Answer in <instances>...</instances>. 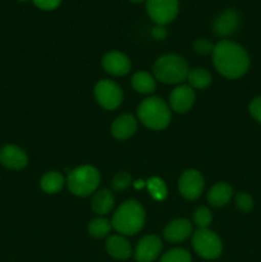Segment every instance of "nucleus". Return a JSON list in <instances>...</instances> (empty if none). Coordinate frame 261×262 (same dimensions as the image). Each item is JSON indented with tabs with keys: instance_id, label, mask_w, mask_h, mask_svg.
Instances as JSON below:
<instances>
[{
	"instance_id": "obj_1",
	"label": "nucleus",
	"mask_w": 261,
	"mask_h": 262,
	"mask_svg": "<svg viewBox=\"0 0 261 262\" xmlns=\"http://www.w3.org/2000/svg\"><path fill=\"white\" fill-rule=\"evenodd\" d=\"M212 61L222 76L229 79H237L245 76L250 68L248 53L233 41L223 40L214 46Z\"/></svg>"
},
{
	"instance_id": "obj_2",
	"label": "nucleus",
	"mask_w": 261,
	"mask_h": 262,
	"mask_svg": "<svg viewBox=\"0 0 261 262\" xmlns=\"http://www.w3.org/2000/svg\"><path fill=\"white\" fill-rule=\"evenodd\" d=\"M145 224V210L135 200L125 201L118 207L113 216L112 225L118 233L133 235L140 232Z\"/></svg>"
},
{
	"instance_id": "obj_3",
	"label": "nucleus",
	"mask_w": 261,
	"mask_h": 262,
	"mask_svg": "<svg viewBox=\"0 0 261 262\" xmlns=\"http://www.w3.org/2000/svg\"><path fill=\"white\" fill-rule=\"evenodd\" d=\"M138 119L145 127L153 130H161L169 125L171 113L168 105L159 97L143 100L137 110Z\"/></svg>"
},
{
	"instance_id": "obj_4",
	"label": "nucleus",
	"mask_w": 261,
	"mask_h": 262,
	"mask_svg": "<svg viewBox=\"0 0 261 262\" xmlns=\"http://www.w3.org/2000/svg\"><path fill=\"white\" fill-rule=\"evenodd\" d=\"M188 64L182 56L176 54L163 55L154 64V76L158 81L166 84L181 83L188 76Z\"/></svg>"
},
{
	"instance_id": "obj_5",
	"label": "nucleus",
	"mask_w": 261,
	"mask_h": 262,
	"mask_svg": "<svg viewBox=\"0 0 261 262\" xmlns=\"http://www.w3.org/2000/svg\"><path fill=\"white\" fill-rule=\"evenodd\" d=\"M100 183V173L95 166L82 165L69 171L67 184L74 196L86 197L94 193Z\"/></svg>"
},
{
	"instance_id": "obj_6",
	"label": "nucleus",
	"mask_w": 261,
	"mask_h": 262,
	"mask_svg": "<svg viewBox=\"0 0 261 262\" xmlns=\"http://www.w3.org/2000/svg\"><path fill=\"white\" fill-rule=\"evenodd\" d=\"M192 245L197 255L205 260H215L222 255V241L214 232L209 229L196 230L192 238Z\"/></svg>"
},
{
	"instance_id": "obj_7",
	"label": "nucleus",
	"mask_w": 261,
	"mask_h": 262,
	"mask_svg": "<svg viewBox=\"0 0 261 262\" xmlns=\"http://www.w3.org/2000/svg\"><path fill=\"white\" fill-rule=\"evenodd\" d=\"M148 17L156 25H168L173 22L179 12L178 0H147L146 4Z\"/></svg>"
},
{
	"instance_id": "obj_8",
	"label": "nucleus",
	"mask_w": 261,
	"mask_h": 262,
	"mask_svg": "<svg viewBox=\"0 0 261 262\" xmlns=\"http://www.w3.org/2000/svg\"><path fill=\"white\" fill-rule=\"evenodd\" d=\"M95 97L104 109L114 110L122 104L123 92L115 82L102 79V81L97 82L95 86Z\"/></svg>"
},
{
	"instance_id": "obj_9",
	"label": "nucleus",
	"mask_w": 261,
	"mask_h": 262,
	"mask_svg": "<svg viewBox=\"0 0 261 262\" xmlns=\"http://www.w3.org/2000/svg\"><path fill=\"white\" fill-rule=\"evenodd\" d=\"M179 193L187 200H196L204 191V178L201 173L194 169L186 170L178 181Z\"/></svg>"
},
{
	"instance_id": "obj_10",
	"label": "nucleus",
	"mask_w": 261,
	"mask_h": 262,
	"mask_svg": "<svg viewBox=\"0 0 261 262\" xmlns=\"http://www.w3.org/2000/svg\"><path fill=\"white\" fill-rule=\"evenodd\" d=\"M160 238L156 235H146L138 242L137 247L135 251V258L137 262H153L159 257L161 252Z\"/></svg>"
},
{
	"instance_id": "obj_11",
	"label": "nucleus",
	"mask_w": 261,
	"mask_h": 262,
	"mask_svg": "<svg viewBox=\"0 0 261 262\" xmlns=\"http://www.w3.org/2000/svg\"><path fill=\"white\" fill-rule=\"evenodd\" d=\"M0 163L12 170H20L28 164V156L20 147L7 145L0 148Z\"/></svg>"
},
{
	"instance_id": "obj_12",
	"label": "nucleus",
	"mask_w": 261,
	"mask_h": 262,
	"mask_svg": "<svg viewBox=\"0 0 261 262\" xmlns=\"http://www.w3.org/2000/svg\"><path fill=\"white\" fill-rule=\"evenodd\" d=\"M194 102V92L189 86L182 84L177 89L173 90V92L169 96V105L171 110L177 113H186L193 106Z\"/></svg>"
},
{
	"instance_id": "obj_13",
	"label": "nucleus",
	"mask_w": 261,
	"mask_h": 262,
	"mask_svg": "<svg viewBox=\"0 0 261 262\" xmlns=\"http://www.w3.org/2000/svg\"><path fill=\"white\" fill-rule=\"evenodd\" d=\"M102 68L113 76H124L130 71V60L119 51H110L102 58Z\"/></svg>"
},
{
	"instance_id": "obj_14",
	"label": "nucleus",
	"mask_w": 261,
	"mask_h": 262,
	"mask_svg": "<svg viewBox=\"0 0 261 262\" xmlns=\"http://www.w3.org/2000/svg\"><path fill=\"white\" fill-rule=\"evenodd\" d=\"M240 26V14L235 10L228 9L219 14V17L215 19L214 22V31L217 36L222 37H227V36L232 35L235 32V30Z\"/></svg>"
},
{
	"instance_id": "obj_15",
	"label": "nucleus",
	"mask_w": 261,
	"mask_h": 262,
	"mask_svg": "<svg viewBox=\"0 0 261 262\" xmlns=\"http://www.w3.org/2000/svg\"><path fill=\"white\" fill-rule=\"evenodd\" d=\"M192 233V224L186 219H177L169 223L164 229V237L168 242L178 243L187 239Z\"/></svg>"
},
{
	"instance_id": "obj_16",
	"label": "nucleus",
	"mask_w": 261,
	"mask_h": 262,
	"mask_svg": "<svg viewBox=\"0 0 261 262\" xmlns=\"http://www.w3.org/2000/svg\"><path fill=\"white\" fill-rule=\"evenodd\" d=\"M136 130H137V122L135 117L129 114L120 115L112 124V135L117 140H127L135 135Z\"/></svg>"
},
{
	"instance_id": "obj_17",
	"label": "nucleus",
	"mask_w": 261,
	"mask_h": 262,
	"mask_svg": "<svg viewBox=\"0 0 261 262\" xmlns=\"http://www.w3.org/2000/svg\"><path fill=\"white\" fill-rule=\"evenodd\" d=\"M106 251L112 257L117 258V260H127L132 253V248H130L128 241L120 235H112L110 238H107Z\"/></svg>"
},
{
	"instance_id": "obj_18",
	"label": "nucleus",
	"mask_w": 261,
	"mask_h": 262,
	"mask_svg": "<svg viewBox=\"0 0 261 262\" xmlns=\"http://www.w3.org/2000/svg\"><path fill=\"white\" fill-rule=\"evenodd\" d=\"M233 189L228 183H217L207 193V201L215 207L225 206L232 200Z\"/></svg>"
},
{
	"instance_id": "obj_19",
	"label": "nucleus",
	"mask_w": 261,
	"mask_h": 262,
	"mask_svg": "<svg viewBox=\"0 0 261 262\" xmlns=\"http://www.w3.org/2000/svg\"><path fill=\"white\" fill-rule=\"evenodd\" d=\"M114 206V196L107 189H100L92 197L91 207L95 214L106 215Z\"/></svg>"
},
{
	"instance_id": "obj_20",
	"label": "nucleus",
	"mask_w": 261,
	"mask_h": 262,
	"mask_svg": "<svg viewBox=\"0 0 261 262\" xmlns=\"http://www.w3.org/2000/svg\"><path fill=\"white\" fill-rule=\"evenodd\" d=\"M132 86L140 94H153L156 90V83L154 77L147 72H137L132 77Z\"/></svg>"
},
{
	"instance_id": "obj_21",
	"label": "nucleus",
	"mask_w": 261,
	"mask_h": 262,
	"mask_svg": "<svg viewBox=\"0 0 261 262\" xmlns=\"http://www.w3.org/2000/svg\"><path fill=\"white\" fill-rule=\"evenodd\" d=\"M64 183H66L64 177L60 173H58V171H49V173L44 174V177L41 178L40 186L44 192L49 194H54L63 188Z\"/></svg>"
},
{
	"instance_id": "obj_22",
	"label": "nucleus",
	"mask_w": 261,
	"mask_h": 262,
	"mask_svg": "<svg viewBox=\"0 0 261 262\" xmlns=\"http://www.w3.org/2000/svg\"><path fill=\"white\" fill-rule=\"evenodd\" d=\"M189 84L194 89H206L211 84V74L209 73V71L204 68H194L192 71L188 72V76H187Z\"/></svg>"
},
{
	"instance_id": "obj_23",
	"label": "nucleus",
	"mask_w": 261,
	"mask_h": 262,
	"mask_svg": "<svg viewBox=\"0 0 261 262\" xmlns=\"http://www.w3.org/2000/svg\"><path fill=\"white\" fill-rule=\"evenodd\" d=\"M112 228L113 225L109 220L104 219V217H97V219L90 222L89 233L94 238H104L109 234Z\"/></svg>"
},
{
	"instance_id": "obj_24",
	"label": "nucleus",
	"mask_w": 261,
	"mask_h": 262,
	"mask_svg": "<svg viewBox=\"0 0 261 262\" xmlns=\"http://www.w3.org/2000/svg\"><path fill=\"white\" fill-rule=\"evenodd\" d=\"M159 262H192V258L186 250L174 248V250L166 252Z\"/></svg>"
},
{
	"instance_id": "obj_25",
	"label": "nucleus",
	"mask_w": 261,
	"mask_h": 262,
	"mask_svg": "<svg viewBox=\"0 0 261 262\" xmlns=\"http://www.w3.org/2000/svg\"><path fill=\"white\" fill-rule=\"evenodd\" d=\"M194 224L199 227V229H207L210 224L212 222V215L211 211L206 207H199V209L194 211L193 215Z\"/></svg>"
},
{
	"instance_id": "obj_26",
	"label": "nucleus",
	"mask_w": 261,
	"mask_h": 262,
	"mask_svg": "<svg viewBox=\"0 0 261 262\" xmlns=\"http://www.w3.org/2000/svg\"><path fill=\"white\" fill-rule=\"evenodd\" d=\"M148 191L150 194L155 200H164L166 197V186L164 184V182L159 178H153L148 181L147 183Z\"/></svg>"
},
{
	"instance_id": "obj_27",
	"label": "nucleus",
	"mask_w": 261,
	"mask_h": 262,
	"mask_svg": "<svg viewBox=\"0 0 261 262\" xmlns=\"http://www.w3.org/2000/svg\"><path fill=\"white\" fill-rule=\"evenodd\" d=\"M112 184L115 191H124L130 186V176L125 171H120L114 177Z\"/></svg>"
},
{
	"instance_id": "obj_28",
	"label": "nucleus",
	"mask_w": 261,
	"mask_h": 262,
	"mask_svg": "<svg viewBox=\"0 0 261 262\" xmlns=\"http://www.w3.org/2000/svg\"><path fill=\"white\" fill-rule=\"evenodd\" d=\"M235 205L242 212H250L253 209V199L247 193H238L235 196Z\"/></svg>"
},
{
	"instance_id": "obj_29",
	"label": "nucleus",
	"mask_w": 261,
	"mask_h": 262,
	"mask_svg": "<svg viewBox=\"0 0 261 262\" xmlns=\"http://www.w3.org/2000/svg\"><path fill=\"white\" fill-rule=\"evenodd\" d=\"M193 48L196 50V53L201 54V55H207V54L212 53L214 51V45L210 40L207 38H200L196 42L193 43Z\"/></svg>"
},
{
	"instance_id": "obj_30",
	"label": "nucleus",
	"mask_w": 261,
	"mask_h": 262,
	"mask_svg": "<svg viewBox=\"0 0 261 262\" xmlns=\"http://www.w3.org/2000/svg\"><path fill=\"white\" fill-rule=\"evenodd\" d=\"M250 114L253 119L261 124V96L255 97L250 104Z\"/></svg>"
},
{
	"instance_id": "obj_31",
	"label": "nucleus",
	"mask_w": 261,
	"mask_h": 262,
	"mask_svg": "<svg viewBox=\"0 0 261 262\" xmlns=\"http://www.w3.org/2000/svg\"><path fill=\"white\" fill-rule=\"evenodd\" d=\"M33 4L42 10H54L60 5L61 0H32Z\"/></svg>"
},
{
	"instance_id": "obj_32",
	"label": "nucleus",
	"mask_w": 261,
	"mask_h": 262,
	"mask_svg": "<svg viewBox=\"0 0 261 262\" xmlns=\"http://www.w3.org/2000/svg\"><path fill=\"white\" fill-rule=\"evenodd\" d=\"M166 35H168V32H166V28L164 26L156 25L153 28V37L155 40H164L166 37Z\"/></svg>"
},
{
	"instance_id": "obj_33",
	"label": "nucleus",
	"mask_w": 261,
	"mask_h": 262,
	"mask_svg": "<svg viewBox=\"0 0 261 262\" xmlns=\"http://www.w3.org/2000/svg\"><path fill=\"white\" fill-rule=\"evenodd\" d=\"M130 2H133V3H140V2H143V0H130Z\"/></svg>"
},
{
	"instance_id": "obj_34",
	"label": "nucleus",
	"mask_w": 261,
	"mask_h": 262,
	"mask_svg": "<svg viewBox=\"0 0 261 262\" xmlns=\"http://www.w3.org/2000/svg\"><path fill=\"white\" fill-rule=\"evenodd\" d=\"M19 2H27V0H19Z\"/></svg>"
}]
</instances>
